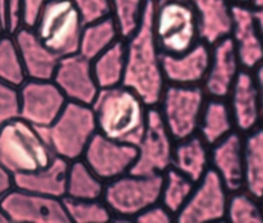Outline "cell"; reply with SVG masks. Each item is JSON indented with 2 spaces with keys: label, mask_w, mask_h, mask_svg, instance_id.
Masks as SVG:
<instances>
[{
  "label": "cell",
  "mask_w": 263,
  "mask_h": 223,
  "mask_svg": "<svg viewBox=\"0 0 263 223\" xmlns=\"http://www.w3.org/2000/svg\"><path fill=\"white\" fill-rule=\"evenodd\" d=\"M14 188V178L3 166L0 165V201Z\"/></svg>",
  "instance_id": "obj_39"
},
{
  "label": "cell",
  "mask_w": 263,
  "mask_h": 223,
  "mask_svg": "<svg viewBox=\"0 0 263 223\" xmlns=\"http://www.w3.org/2000/svg\"><path fill=\"white\" fill-rule=\"evenodd\" d=\"M155 3H162V2H167V0H154Z\"/></svg>",
  "instance_id": "obj_44"
},
{
  "label": "cell",
  "mask_w": 263,
  "mask_h": 223,
  "mask_svg": "<svg viewBox=\"0 0 263 223\" xmlns=\"http://www.w3.org/2000/svg\"><path fill=\"white\" fill-rule=\"evenodd\" d=\"M147 0H110V17L118 26L121 38L126 40L139 26Z\"/></svg>",
  "instance_id": "obj_32"
},
{
  "label": "cell",
  "mask_w": 263,
  "mask_h": 223,
  "mask_svg": "<svg viewBox=\"0 0 263 223\" xmlns=\"http://www.w3.org/2000/svg\"><path fill=\"white\" fill-rule=\"evenodd\" d=\"M51 2V0H22L24 6V26L33 28L36 22L39 14L41 10L44 9V6Z\"/></svg>",
  "instance_id": "obj_38"
},
{
  "label": "cell",
  "mask_w": 263,
  "mask_h": 223,
  "mask_svg": "<svg viewBox=\"0 0 263 223\" xmlns=\"http://www.w3.org/2000/svg\"><path fill=\"white\" fill-rule=\"evenodd\" d=\"M211 50L199 42L181 55L162 54V67L166 84L195 87L201 85L209 70Z\"/></svg>",
  "instance_id": "obj_17"
},
{
  "label": "cell",
  "mask_w": 263,
  "mask_h": 223,
  "mask_svg": "<svg viewBox=\"0 0 263 223\" xmlns=\"http://www.w3.org/2000/svg\"><path fill=\"white\" fill-rule=\"evenodd\" d=\"M211 47L209 70L201 85L209 97L226 99L240 73L241 65L230 36Z\"/></svg>",
  "instance_id": "obj_15"
},
{
  "label": "cell",
  "mask_w": 263,
  "mask_h": 223,
  "mask_svg": "<svg viewBox=\"0 0 263 223\" xmlns=\"http://www.w3.org/2000/svg\"><path fill=\"white\" fill-rule=\"evenodd\" d=\"M260 207H262V211H263V197L260 198Z\"/></svg>",
  "instance_id": "obj_45"
},
{
  "label": "cell",
  "mask_w": 263,
  "mask_h": 223,
  "mask_svg": "<svg viewBox=\"0 0 263 223\" xmlns=\"http://www.w3.org/2000/svg\"><path fill=\"white\" fill-rule=\"evenodd\" d=\"M193 188H195V182L191 181L188 177H185L184 174L174 167H170L163 173L159 201L176 218L192 193Z\"/></svg>",
  "instance_id": "obj_29"
},
{
  "label": "cell",
  "mask_w": 263,
  "mask_h": 223,
  "mask_svg": "<svg viewBox=\"0 0 263 223\" xmlns=\"http://www.w3.org/2000/svg\"><path fill=\"white\" fill-rule=\"evenodd\" d=\"M20 116L18 88L0 83V130L10 120Z\"/></svg>",
  "instance_id": "obj_35"
},
{
  "label": "cell",
  "mask_w": 263,
  "mask_h": 223,
  "mask_svg": "<svg viewBox=\"0 0 263 223\" xmlns=\"http://www.w3.org/2000/svg\"><path fill=\"white\" fill-rule=\"evenodd\" d=\"M250 9L259 32L263 36V0H250Z\"/></svg>",
  "instance_id": "obj_40"
},
{
  "label": "cell",
  "mask_w": 263,
  "mask_h": 223,
  "mask_svg": "<svg viewBox=\"0 0 263 223\" xmlns=\"http://www.w3.org/2000/svg\"><path fill=\"white\" fill-rule=\"evenodd\" d=\"M92 110L98 133L119 143L139 144L147 126L149 107L136 92L125 85L100 89Z\"/></svg>",
  "instance_id": "obj_2"
},
{
  "label": "cell",
  "mask_w": 263,
  "mask_h": 223,
  "mask_svg": "<svg viewBox=\"0 0 263 223\" xmlns=\"http://www.w3.org/2000/svg\"><path fill=\"white\" fill-rule=\"evenodd\" d=\"M244 148V186L255 198L263 197V126L255 128L242 138Z\"/></svg>",
  "instance_id": "obj_24"
},
{
  "label": "cell",
  "mask_w": 263,
  "mask_h": 223,
  "mask_svg": "<svg viewBox=\"0 0 263 223\" xmlns=\"http://www.w3.org/2000/svg\"><path fill=\"white\" fill-rule=\"evenodd\" d=\"M155 2L147 0L137 29L125 40L126 62L122 85L144 100L148 107H158L163 95L164 81L162 52L154 36Z\"/></svg>",
  "instance_id": "obj_1"
},
{
  "label": "cell",
  "mask_w": 263,
  "mask_h": 223,
  "mask_svg": "<svg viewBox=\"0 0 263 223\" xmlns=\"http://www.w3.org/2000/svg\"><path fill=\"white\" fill-rule=\"evenodd\" d=\"M2 34H3V32H2V26H0V36H2Z\"/></svg>",
  "instance_id": "obj_46"
},
{
  "label": "cell",
  "mask_w": 263,
  "mask_h": 223,
  "mask_svg": "<svg viewBox=\"0 0 263 223\" xmlns=\"http://www.w3.org/2000/svg\"><path fill=\"white\" fill-rule=\"evenodd\" d=\"M8 222V218L4 214V211L2 210V207H0V223H7Z\"/></svg>",
  "instance_id": "obj_43"
},
{
  "label": "cell",
  "mask_w": 263,
  "mask_h": 223,
  "mask_svg": "<svg viewBox=\"0 0 263 223\" xmlns=\"http://www.w3.org/2000/svg\"><path fill=\"white\" fill-rule=\"evenodd\" d=\"M119 38L121 34L118 26L110 15L98 21L88 22L82 29L78 54L92 60Z\"/></svg>",
  "instance_id": "obj_27"
},
{
  "label": "cell",
  "mask_w": 263,
  "mask_h": 223,
  "mask_svg": "<svg viewBox=\"0 0 263 223\" xmlns=\"http://www.w3.org/2000/svg\"><path fill=\"white\" fill-rule=\"evenodd\" d=\"M67 170L69 161L55 156L53 160L44 169L34 173L14 175V186L33 193L63 198L66 196Z\"/></svg>",
  "instance_id": "obj_22"
},
{
  "label": "cell",
  "mask_w": 263,
  "mask_h": 223,
  "mask_svg": "<svg viewBox=\"0 0 263 223\" xmlns=\"http://www.w3.org/2000/svg\"><path fill=\"white\" fill-rule=\"evenodd\" d=\"M0 26L3 34H14L24 28L22 0H0Z\"/></svg>",
  "instance_id": "obj_34"
},
{
  "label": "cell",
  "mask_w": 263,
  "mask_h": 223,
  "mask_svg": "<svg viewBox=\"0 0 263 223\" xmlns=\"http://www.w3.org/2000/svg\"><path fill=\"white\" fill-rule=\"evenodd\" d=\"M41 130L53 155L67 161L81 159L98 133L92 106L74 102H67L57 119Z\"/></svg>",
  "instance_id": "obj_4"
},
{
  "label": "cell",
  "mask_w": 263,
  "mask_h": 223,
  "mask_svg": "<svg viewBox=\"0 0 263 223\" xmlns=\"http://www.w3.org/2000/svg\"><path fill=\"white\" fill-rule=\"evenodd\" d=\"M135 220L140 223H170L176 220V218L162 202L158 201L140 212Z\"/></svg>",
  "instance_id": "obj_37"
},
{
  "label": "cell",
  "mask_w": 263,
  "mask_h": 223,
  "mask_svg": "<svg viewBox=\"0 0 263 223\" xmlns=\"http://www.w3.org/2000/svg\"><path fill=\"white\" fill-rule=\"evenodd\" d=\"M0 207L14 223H67L70 222L63 206V200L28 190L12 188Z\"/></svg>",
  "instance_id": "obj_11"
},
{
  "label": "cell",
  "mask_w": 263,
  "mask_h": 223,
  "mask_svg": "<svg viewBox=\"0 0 263 223\" xmlns=\"http://www.w3.org/2000/svg\"><path fill=\"white\" fill-rule=\"evenodd\" d=\"M136 156V145L119 143L96 133L89 141L81 159L103 182L107 184L130 173Z\"/></svg>",
  "instance_id": "obj_13"
},
{
  "label": "cell",
  "mask_w": 263,
  "mask_h": 223,
  "mask_svg": "<svg viewBox=\"0 0 263 223\" xmlns=\"http://www.w3.org/2000/svg\"><path fill=\"white\" fill-rule=\"evenodd\" d=\"M20 116L36 128H48L65 108L67 99L52 79H26L18 88Z\"/></svg>",
  "instance_id": "obj_12"
},
{
  "label": "cell",
  "mask_w": 263,
  "mask_h": 223,
  "mask_svg": "<svg viewBox=\"0 0 263 223\" xmlns=\"http://www.w3.org/2000/svg\"><path fill=\"white\" fill-rule=\"evenodd\" d=\"M52 81L67 102L92 106L99 93L92 62L78 52L59 58Z\"/></svg>",
  "instance_id": "obj_14"
},
{
  "label": "cell",
  "mask_w": 263,
  "mask_h": 223,
  "mask_svg": "<svg viewBox=\"0 0 263 223\" xmlns=\"http://www.w3.org/2000/svg\"><path fill=\"white\" fill-rule=\"evenodd\" d=\"M154 36L162 54L181 55L200 42L195 10L188 0L155 3Z\"/></svg>",
  "instance_id": "obj_6"
},
{
  "label": "cell",
  "mask_w": 263,
  "mask_h": 223,
  "mask_svg": "<svg viewBox=\"0 0 263 223\" xmlns=\"http://www.w3.org/2000/svg\"><path fill=\"white\" fill-rule=\"evenodd\" d=\"M229 190L213 169L207 170L200 181L195 184L185 206L177 214L180 223L218 222L226 218Z\"/></svg>",
  "instance_id": "obj_10"
},
{
  "label": "cell",
  "mask_w": 263,
  "mask_h": 223,
  "mask_svg": "<svg viewBox=\"0 0 263 223\" xmlns=\"http://www.w3.org/2000/svg\"><path fill=\"white\" fill-rule=\"evenodd\" d=\"M205 100L207 95L200 85H166L158 106L173 140L181 141L196 134Z\"/></svg>",
  "instance_id": "obj_8"
},
{
  "label": "cell",
  "mask_w": 263,
  "mask_h": 223,
  "mask_svg": "<svg viewBox=\"0 0 263 223\" xmlns=\"http://www.w3.org/2000/svg\"><path fill=\"white\" fill-rule=\"evenodd\" d=\"M85 22L71 0H51L39 14L32 29L59 58L78 52Z\"/></svg>",
  "instance_id": "obj_5"
},
{
  "label": "cell",
  "mask_w": 263,
  "mask_h": 223,
  "mask_svg": "<svg viewBox=\"0 0 263 223\" xmlns=\"http://www.w3.org/2000/svg\"><path fill=\"white\" fill-rule=\"evenodd\" d=\"M53 157L43 130L21 116L10 120L0 130V165L12 177L44 169Z\"/></svg>",
  "instance_id": "obj_3"
},
{
  "label": "cell",
  "mask_w": 263,
  "mask_h": 223,
  "mask_svg": "<svg viewBox=\"0 0 263 223\" xmlns=\"http://www.w3.org/2000/svg\"><path fill=\"white\" fill-rule=\"evenodd\" d=\"M162 175H139L127 173L112 181L107 182L103 193L112 216L135 219L152 204L160 200Z\"/></svg>",
  "instance_id": "obj_7"
},
{
  "label": "cell",
  "mask_w": 263,
  "mask_h": 223,
  "mask_svg": "<svg viewBox=\"0 0 263 223\" xmlns=\"http://www.w3.org/2000/svg\"><path fill=\"white\" fill-rule=\"evenodd\" d=\"M24 65L15 40L10 34L0 36V83L20 88L26 81Z\"/></svg>",
  "instance_id": "obj_30"
},
{
  "label": "cell",
  "mask_w": 263,
  "mask_h": 223,
  "mask_svg": "<svg viewBox=\"0 0 263 223\" xmlns=\"http://www.w3.org/2000/svg\"><path fill=\"white\" fill-rule=\"evenodd\" d=\"M63 206L70 222L76 223H106L112 218L106 202L100 200H76L63 197Z\"/></svg>",
  "instance_id": "obj_31"
},
{
  "label": "cell",
  "mask_w": 263,
  "mask_h": 223,
  "mask_svg": "<svg viewBox=\"0 0 263 223\" xmlns=\"http://www.w3.org/2000/svg\"><path fill=\"white\" fill-rule=\"evenodd\" d=\"M92 62V70L99 89L122 85L125 74V62H126V44L123 38H119L99 54Z\"/></svg>",
  "instance_id": "obj_25"
},
{
  "label": "cell",
  "mask_w": 263,
  "mask_h": 223,
  "mask_svg": "<svg viewBox=\"0 0 263 223\" xmlns=\"http://www.w3.org/2000/svg\"><path fill=\"white\" fill-rule=\"evenodd\" d=\"M210 165L219 175L226 189L237 192L244 186V148L242 137L236 132L211 145Z\"/></svg>",
  "instance_id": "obj_18"
},
{
  "label": "cell",
  "mask_w": 263,
  "mask_h": 223,
  "mask_svg": "<svg viewBox=\"0 0 263 223\" xmlns=\"http://www.w3.org/2000/svg\"><path fill=\"white\" fill-rule=\"evenodd\" d=\"M210 145L199 134L177 141L173 151L172 167L192 182H199L210 169Z\"/></svg>",
  "instance_id": "obj_23"
},
{
  "label": "cell",
  "mask_w": 263,
  "mask_h": 223,
  "mask_svg": "<svg viewBox=\"0 0 263 223\" xmlns=\"http://www.w3.org/2000/svg\"><path fill=\"white\" fill-rule=\"evenodd\" d=\"M137 156L132 167V174L162 175L172 167L174 140L160 115L159 108L149 107L147 126L137 145Z\"/></svg>",
  "instance_id": "obj_9"
},
{
  "label": "cell",
  "mask_w": 263,
  "mask_h": 223,
  "mask_svg": "<svg viewBox=\"0 0 263 223\" xmlns=\"http://www.w3.org/2000/svg\"><path fill=\"white\" fill-rule=\"evenodd\" d=\"M258 198L240 189L229 194L226 218L233 223H262L263 211Z\"/></svg>",
  "instance_id": "obj_33"
},
{
  "label": "cell",
  "mask_w": 263,
  "mask_h": 223,
  "mask_svg": "<svg viewBox=\"0 0 263 223\" xmlns=\"http://www.w3.org/2000/svg\"><path fill=\"white\" fill-rule=\"evenodd\" d=\"M228 97L230 99L229 108L234 128L241 133H248L258 128L260 103L254 73L244 69L240 70Z\"/></svg>",
  "instance_id": "obj_19"
},
{
  "label": "cell",
  "mask_w": 263,
  "mask_h": 223,
  "mask_svg": "<svg viewBox=\"0 0 263 223\" xmlns=\"http://www.w3.org/2000/svg\"><path fill=\"white\" fill-rule=\"evenodd\" d=\"M232 5H250V0H229Z\"/></svg>",
  "instance_id": "obj_42"
},
{
  "label": "cell",
  "mask_w": 263,
  "mask_h": 223,
  "mask_svg": "<svg viewBox=\"0 0 263 223\" xmlns=\"http://www.w3.org/2000/svg\"><path fill=\"white\" fill-rule=\"evenodd\" d=\"M230 38L244 70H254L263 62V36L256 26L250 5H232Z\"/></svg>",
  "instance_id": "obj_16"
},
{
  "label": "cell",
  "mask_w": 263,
  "mask_h": 223,
  "mask_svg": "<svg viewBox=\"0 0 263 223\" xmlns=\"http://www.w3.org/2000/svg\"><path fill=\"white\" fill-rule=\"evenodd\" d=\"M103 182L82 159L69 161L65 197L76 200H100L104 193Z\"/></svg>",
  "instance_id": "obj_28"
},
{
  "label": "cell",
  "mask_w": 263,
  "mask_h": 223,
  "mask_svg": "<svg viewBox=\"0 0 263 223\" xmlns=\"http://www.w3.org/2000/svg\"><path fill=\"white\" fill-rule=\"evenodd\" d=\"M85 24L110 15V0H71Z\"/></svg>",
  "instance_id": "obj_36"
},
{
  "label": "cell",
  "mask_w": 263,
  "mask_h": 223,
  "mask_svg": "<svg viewBox=\"0 0 263 223\" xmlns=\"http://www.w3.org/2000/svg\"><path fill=\"white\" fill-rule=\"evenodd\" d=\"M254 78L259 93V103H260V122H263V62L254 69Z\"/></svg>",
  "instance_id": "obj_41"
},
{
  "label": "cell",
  "mask_w": 263,
  "mask_h": 223,
  "mask_svg": "<svg viewBox=\"0 0 263 223\" xmlns=\"http://www.w3.org/2000/svg\"><path fill=\"white\" fill-rule=\"evenodd\" d=\"M28 79H52L59 56L49 51L32 28L24 26L14 36Z\"/></svg>",
  "instance_id": "obj_20"
},
{
  "label": "cell",
  "mask_w": 263,
  "mask_h": 223,
  "mask_svg": "<svg viewBox=\"0 0 263 223\" xmlns=\"http://www.w3.org/2000/svg\"><path fill=\"white\" fill-rule=\"evenodd\" d=\"M233 129L234 124L229 104H226L223 99L210 97L205 100L197 128V133L205 141V144L211 147L233 132Z\"/></svg>",
  "instance_id": "obj_26"
},
{
  "label": "cell",
  "mask_w": 263,
  "mask_h": 223,
  "mask_svg": "<svg viewBox=\"0 0 263 223\" xmlns=\"http://www.w3.org/2000/svg\"><path fill=\"white\" fill-rule=\"evenodd\" d=\"M195 10L199 38L214 46L232 32V3L229 0H188Z\"/></svg>",
  "instance_id": "obj_21"
}]
</instances>
